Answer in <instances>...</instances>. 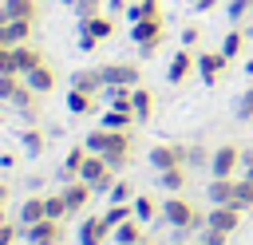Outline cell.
I'll list each match as a JSON object with an SVG mask.
<instances>
[{
	"label": "cell",
	"instance_id": "6da1fadb",
	"mask_svg": "<svg viewBox=\"0 0 253 245\" xmlns=\"http://www.w3.org/2000/svg\"><path fill=\"white\" fill-rule=\"evenodd\" d=\"M162 221L174 225L178 233H198V229H206V213H198L182 194H170V198L162 202Z\"/></svg>",
	"mask_w": 253,
	"mask_h": 245
},
{
	"label": "cell",
	"instance_id": "7a4b0ae2",
	"mask_svg": "<svg viewBox=\"0 0 253 245\" xmlns=\"http://www.w3.org/2000/svg\"><path fill=\"white\" fill-rule=\"evenodd\" d=\"M79 178H83L95 194H111V186H115V178H119V174L107 166V158H103V154H87V162H83Z\"/></svg>",
	"mask_w": 253,
	"mask_h": 245
},
{
	"label": "cell",
	"instance_id": "3957f363",
	"mask_svg": "<svg viewBox=\"0 0 253 245\" xmlns=\"http://www.w3.org/2000/svg\"><path fill=\"white\" fill-rule=\"evenodd\" d=\"M162 36H166V24H162V16H158V20L130 24V40L142 47V55H154V51H158V43H162Z\"/></svg>",
	"mask_w": 253,
	"mask_h": 245
},
{
	"label": "cell",
	"instance_id": "277c9868",
	"mask_svg": "<svg viewBox=\"0 0 253 245\" xmlns=\"http://www.w3.org/2000/svg\"><path fill=\"white\" fill-rule=\"evenodd\" d=\"M237 166H241V146H237V142L213 146V158H210V174H213V178H233Z\"/></svg>",
	"mask_w": 253,
	"mask_h": 245
},
{
	"label": "cell",
	"instance_id": "5b68a950",
	"mask_svg": "<svg viewBox=\"0 0 253 245\" xmlns=\"http://www.w3.org/2000/svg\"><path fill=\"white\" fill-rule=\"evenodd\" d=\"M99 71H103V83L107 87H138L142 83L138 63H103Z\"/></svg>",
	"mask_w": 253,
	"mask_h": 245
},
{
	"label": "cell",
	"instance_id": "8992f818",
	"mask_svg": "<svg viewBox=\"0 0 253 245\" xmlns=\"http://www.w3.org/2000/svg\"><path fill=\"white\" fill-rule=\"evenodd\" d=\"M103 158H107V166L115 174L126 170V162H130V130H111V142H107Z\"/></svg>",
	"mask_w": 253,
	"mask_h": 245
},
{
	"label": "cell",
	"instance_id": "52a82bcc",
	"mask_svg": "<svg viewBox=\"0 0 253 245\" xmlns=\"http://www.w3.org/2000/svg\"><path fill=\"white\" fill-rule=\"evenodd\" d=\"M20 237H24L28 245H59V237H63V221L43 217V221H36V225H24Z\"/></svg>",
	"mask_w": 253,
	"mask_h": 245
},
{
	"label": "cell",
	"instance_id": "ba28073f",
	"mask_svg": "<svg viewBox=\"0 0 253 245\" xmlns=\"http://www.w3.org/2000/svg\"><path fill=\"white\" fill-rule=\"evenodd\" d=\"M150 166H154V170H174V166H186V146H178V142L150 146Z\"/></svg>",
	"mask_w": 253,
	"mask_h": 245
},
{
	"label": "cell",
	"instance_id": "9c48e42d",
	"mask_svg": "<svg viewBox=\"0 0 253 245\" xmlns=\"http://www.w3.org/2000/svg\"><path fill=\"white\" fill-rule=\"evenodd\" d=\"M241 213L245 209H237V205H213V209H206V225L221 229V233H233L241 225Z\"/></svg>",
	"mask_w": 253,
	"mask_h": 245
},
{
	"label": "cell",
	"instance_id": "30bf717a",
	"mask_svg": "<svg viewBox=\"0 0 253 245\" xmlns=\"http://www.w3.org/2000/svg\"><path fill=\"white\" fill-rule=\"evenodd\" d=\"M111 237V225L103 221V213H87L79 221V245H103Z\"/></svg>",
	"mask_w": 253,
	"mask_h": 245
},
{
	"label": "cell",
	"instance_id": "8fae6325",
	"mask_svg": "<svg viewBox=\"0 0 253 245\" xmlns=\"http://www.w3.org/2000/svg\"><path fill=\"white\" fill-rule=\"evenodd\" d=\"M225 55L221 51H198V75H202V83L206 87H213L217 79H221V71H225Z\"/></svg>",
	"mask_w": 253,
	"mask_h": 245
},
{
	"label": "cell",
	"instance_id": "7c38bea8",
	"mask_svg": "<svg viewBox=\"0 0 253 245\" xmlns=\"http://www.w3.org/2000/svg\"><path fill=\"white\" fill-rule=\"evenodd\" d=\"M194 67H198V55H194L190 47L174 51V59H170V67H166V83H186Z\"/></svg>",
	"mask_w": 253,
	"mask_h": 245
},
{
	"label": "cell",
	"instance_id": "4fadbf2b",
	"mask_svg": "<svg viewBox=\"0 0 253 245\" xmlns=\"http://www.w3.org/2000/svg\"><path fill=\"white\" fill-rule=\"evenodd\" d=\"M59 194H63L67 209H71V213H79V209H87V202H91V194H95V190H91L83 178H75V182H63V190H59Z\"/></svg>",
	"mask_w": 253,
	"mask_h": 245
},
{
	"label": "cell",
	"instance_id": "5bb4252c",
	"mask_svg": "<svg viewBox=\"0 0 253 245\" xmlns=\"http://www.w3.org/2000/svg\"><path fill=\"white\" fill-rule=\"evenodd\" d=\"M71 87L75 91H87V95H103V71L99 67H79V71H71Z\"/></svg>",
	"mask_w": 253,
	"mask_h": 245
},
{
	"label": "cell",
	"instance_id": "9a60e30c",
	"mask_svg": "<svg viewBox=\"0 0 253 245\" xmlns=\"http://www.w3.org/2000/svg\"><path fill=\"white\" fill-rule=\"evenodd\" d=\"M111 241H115V245H142V241H146V237H142V221H138V217H126L123 225L111 229Z\"/></svg>",
	"mask_w": 253,
	"mask_h": 245
},
{
	"label": "cell",
	"instance_id": "2e32d148",
	"mask_svg": "<svg viewBox=\"0 0 253 245\" xmlns=\"http://www.w3.org/2000/svg\"><path fill=\"white\" fill-rule=\"evenodd\" d=\"M87 146H71L67 150V158H63V166H59V182H75L79 178V170H83V162H87Z\"/></svg>",
	"mask_w": 253,
	"mask_h": 245
},
{
	"label": "cell",
	"instance_id": "e0dca14e",
	"mask_svg": "<svg viewBox=\"0 0 253 245\" xmlns=\"http://www.w3.org/2000/svg\"><path fill=\"white\" fill-rule=\"evenodd\" d=\"M24 83H28L36 95H47V91H55V71H51L47 63H40L36 71H28V75H24Z\"/></svg>",
	"mask_w": 253,
	"mask_h": 245
},
{
	"label": "cell",
	"instance_id": "ac0fdd59",
	"mask_svg": "<svg viewBox=\"0 0 253 245\" xmlns=\"http://www.w3.org/2000/svg\"><path fill=\"white\" fill-rule=\"evenodd\" d=\"M134 122H138L134 111H123V107H107L103 119H99V126H107V130H130Z\"/></svg>",
	"mask_w": 253,
	"mask_h": 245
},
{
	"label": "cell",
	"instance_id": "d6986e66",
	"mask_svg": "<svg viewBox=\"0 0 253 245\" xmlns=\"http://www.w3.org/2000/svg\"><path fill=\"white\" fill-rule=\"evenodd\" d=\"M233 182H237V178H210L206 198H210L213 205H233Z\"/></svg>",
	"mask_w": 253,
	"mask_h": 245
},
{
	"label": "cell",
	"instance_id": "ffe728a7",
	"mask_svg": "<svg viewBox=\"0 0 253 245\" xmlns=\"http://www.w3.org/2000/svg\"><path fill=\"white\" fill-rule=\"evenodd\" d=\"M79 32H87V36H95V40H111L115 36V20L111 16H91V20H79Z\"/></svg>",
	"mask_w": 253,
	"mask_h": 245
},
{
	"label": "cell",
	"instance_id": "44dd1931",
	"mask_svg": "<svg viewBox=\"0 0 253 245\" xmlns=\"http://www.w3.org/2000/svg\"><path fill=\"white\" fill-rule=\"evenodd\" d=\"M0 36H4L8 47H20V43L32 40V24H28V20H8V24L0 28Z\"/></svg>",
	"mask_w": 253,
	"mask_h": 245
},
{
	"label": "cell",
	"instance_id": "7402d4cb",
	"mask_svg": "<svg viewBox=\"0 0 253 245\" xmlns=\"http://www.w3.org/2000/svg\"><path fill=\"white\" fill-rule=\"evenodd\" d=\"M12 51H16V71H20V75H28V71H36V67L43 63V51L32 47V43H20V47H12Z\"/></svg>",
	"mask_w": 253,
	"mask_h": 245
},
{
	"label": "cell",
	"instance_id": "603a6c76",
	"mask_svg": "<svg viewBox=\"0 0 253 245\" xmlns=\"http://www.w3.org/2000/svg\"><path fill=\"white\" fill-rule=\"evenodd\" d=\"M4 12H8V20H28V24L40 20V4L36 0H4Z\"/></svg>",
	"mask_w": 253,
	"mask_h": 245
},
{
	"label": "cell",
	"instance_id": "cb8c5ba5",
	"mask_svg": "<svg viewBox=\"0 0 253 245\" xmlns=\"http://www.w3.org/2000/svg\"><path fill=\"white\" fill-rule=\"evenodd\" d=\"M186 182H190L186 166H174V170H158V186H162L166 194H182V190H186Z\"/></svg>",
	"mask_w": 253,
	"mask_h": 245
},
{
	"label": "cell",
	"instance_id": "d4e9b609",
	"mask_svg": "<svg viewBox=\"0 0 253 245\" xmlns=\"http://www.w3.org/2000/svg\"><path fill=\"white\" fill-rule=\"evenodd\" d=\"M162 16V4L158 0H134L130 8H126V20L130 24H142V20H158Z\"/></svg>",
	"mask_w": 253,
	"mask_h": 245
},
{
	"label": "cell",
	"instance_id": "484cf974",
	"mask_svg": "<svg viewBox=\"0 0 253 245\" xmlns=\"http://www.w3.org/2000/svg\"><path fill=\"white\" fill-rule=\"evenodd\" d=\"M20 146H24V154H28V158H40V154H43V146H47V142H43V130H36V122H32V126H24V130H20Z\"/></svg>",
	"mask_w": 253,
	"mask_h": 245
},
{
	"label": "cell",
	"instance_id": "4316f807",
	"mask_svg": "<svg viewBox=\"0 0 253 245\" xmlns=\"http://www.w3.org/2000/svg\"><path fill=\"white\" fill-rule=\"evenodd\" d=\"M103 99L107 107H123V111H134V87H103Z\"/></svg>",
	"mask_w": 253,
	"mask_h": 245
},
{
	"label": "cell",
	"instance_id": "83f0119b",
	"mask_svg": "<svg viewBox=\"0 0 253 245\" xmlns=\"http://www.w3.org/2000/svg\"><path fill=\"white\" fill-rule=\"evenodd\" d=\"M43 217H47L43 198H28V202L20 205V225H36V221H43Z\"/></svg>",
	"mask_w": 253,
	"mask_h": 245
},
{
	"label": "cell",
	"instance_id": "f1b7e54d",
	"mask_svg": "<svg viewBox=\"0 0 253 245\" xmlns=\"http://www.w3.org/2000/svg\"><path fill=\"white\" fill-rule=\"evenodd\" d=\"M67 111L71 115H91L95 111V95H87V91H67Z\"/></svg>",
	"mask_w": 253,
	"mask_h": 245
},
{
	"label": "cell",
	"instance_id": "f546056e",
	"mask_svg": "<svg viewBox=\"0 0 253 245\" xmlns=\"http://www.w3.org/2000/svg\"><path fill=\"white\" fill-rule=\"evenodd\" d=\"M130 107H134V119L146 122V119L154 115V95H150L146 87H134V103H130Z\"/></svg>",
	"mask_w": 253,
	"mask_h": 245
},
{
	"label": "cell",
	"instance_id": "4dcf8cb0",
	"mask_svg": "<svg viewBox=\"0 0 253 245\" xmlns=\"http://www.w3.org/2000/svg\"><path fill=\"white\" fill-rule=\"evenodd\" d=\"M126 217H134V205H130V202H111V205L103 209V221H107L111 229H115V225H123Z\"/></svg>",
	"mask_w": 253,
	"mask_h": 245
},
{
	"label": "cell",
	"instance_id": "1f68e13d",
	"mask_svg": "<svg viewBox=\"0 0 253 245\" xmlns=\"http://www.w3.org/2000/svg\"><path fill=\"white\" fill-rule=\"evenodd\" d=\"M241 47H245V32H241V28H233V32H225V40H221V47H217V51H221L225 59H237V55H241Z\"/></svg>",
	"mask_w": 253,
	"mask_h": 245
},
{
	"label": "cell",
	"instance_id": "d6a6232c",
	"mask_svg": "<svg viewBox=\"0 0 253 245\" xmlns=\"http://www.w3.org/2000/svg\"><path fill=\"white\" fill-rule=\"evenodd\" d=\"M130 205H134V217H138V221H154V217H158V202H154L150 194H134Z\"/></svg>",
	"mask_w": 253,
	"mask_h": 245
},
{
	"label": "cell",
	"instance_id": "836d02e7",
	"mask_svg": "<svg viewBox=\"0 0 253 245\" xmlns=\"http://www.w3.org/2000/svg\"><path fill=\"white\" fill-rule=\"evenodd\" d=\"M233 205L237 209H253V178H237L233 182Z\"/></svg>",
	"mask_w": 253,
	"mask_h": 245
},
{
	"label": "cell",
	"instance_id": "e575fe53",
	"mask_svg": "<svg viewBox=\"0 0 253 245\" xmlns=\"http://www.w3.org/2000/svg\"><path fill=\"white\" fill-rule=\"evenodd\" d=\"M233 119H237V122H253V87H245V91L237 95V103H233Z\"/></svg>",
	"mask_w": 253,
	"mask_h": 245
},
{
	"label": "cell",
	"instance_id": "d590c367",
	"mask_svg": "<svg viewBox=\"0 0 253 245\" xmlns=\"http://www.w3.org/2000/svg\"><path fill=\"white\" fill-rule=\"evenodd\" d=\"M107 142H111V130H107V126H95V130L83 138V146H87L91 154H103V150H107Z\"/></svg>",
	"mask_w": 253,
	"mask_h": 245
},
{
	"label": "cell",
	"instance_id": "8d00e7d4",
	"mask_svg": "<svg viewBox=\"0 0 253 245\" xmlns=\"http://www.w3.org/2000/svg\"><path fill=\"white\" fill-rule=\"evenodd\" d=\"M24 87V75H0V103H12Z\"/></svg>",
	"mask_w": 253,
	"mask_h": 245
},
{
	"label": "cell",
	"instance_id": "74e56055",
	"mask_svg": "<svg viewBox=\"0 0 253 245\" xmlns=\"http://www.w3.org/2000/svg\"><path fill=\"white\" fill-rule=\"evenodd\" d=\"M43 205H47V217H51V221H63V217L71 213V209H67V202H63V194H47V198H43Z\"/></svg>",
	"mask_w": 253,
	"mask_h": 245
},
{
	"label": "cell",
	"instance_id": "f35d334b",
	"mask_svg": "<svg viewBox=\"0 0 253 245\" xmlns=\"http://www.w3.org/2000/svg\"><path fill=\"white\" fill-rule=\"evenodd\" d=\"M71 12H75V20H91V16L103 12V0H75Z\"/></svg>",
	"mask_w": 253,
	"mask_h": 245
},
{
	"label": "cell",
	"instance_id": "ab89813d",
	"mask_svg": "<svg viewBox=\"0 0 253 245\" xmlns=\"http://www.w3.org/2000/svg\"><path fill=\"white\" fill-rule=\"evenodd\" d=\"M210 158H213V150H206V146H186V166H206V170H210Z\"/></svg>",
	"mask_w": 253,
	"mask_h": 245
},
{
	"label": "cell",
	"instance_id": "60d3db41",
	"mask_svg": "<svg viewBox=\"0 0 253 245\" xmlns=\"http://www.w3.org/2000/svg\"><path fill=\"white\" fill-rule=\"evenodd\" d=\"M107 198H111V202H134V186H130L126 178H115V186H111Z\"/></svg>",
	"mask_w": 253,
	"mask_h": 245
},
{
	"label": "cell",
	"instance_id": "b9f144b4",
	"mask_svg": "<svg viewBox=\"0 0 253 245\" xmlns=\"http://www.w3.org/2000/svg\"><path fill=\"white\" fill-rule=\"evenodd\" d=\"M225 12H229V20H245V16L253 12V0H229Z\"/></svg>",
	"mask_w": 253,
	"mask_h": 245
},
{
	"label": "cell",
	"instance_id": "7bdbcfd3",
	"mask_svg": "<svg viewBox=\"0 0 253 245\" xmlns=\"http://www.w3.org/2000/svg\"><path fill=\"white\" fill-rule=\"evenodd\" d=\"M20 233H24V225H20V221H4V225H0V245H12Z\"/></svg>",
	"mask_w": 253,
	"mask_h": 245
},
{
	"label": "cell",
	"instance_id": "ee69618b",
	"mask_svg": "<svg viewBox=\"0 0 253 245\" xmlns=\"http://www.w3.org/2000/svg\"><path fill=\"white\" fill-rule=\"evenodd\" d=\"M225 237L229 233H221V229H210V225L202 229V245H225Z\"/></svg>",
	"mask_w": 253,
	"mask_h": 245
},
{
	"label": "cell",
	"instance_id": "f6af8a7d",
	"mask_svg": "<svg viewBox=\"0 0 253 245\" xmlns=\"http://www.w3.org/2000/svg\"><path fill=\"white\" fill-rule=\"evenodd\" d=\"M198 36H202V32H198V24H186V28H182V47H194V43H198Z\"/></svg>",
	"mask_w": 253,
	"mask_h": 245
},
{
	"label": "cell",
	"instance_id": "bcb514c9",
	"mask_svg": "<svg viewBox=\"0 0 253 245\" xmlns=\"http://www.w3.org/2000/svg\"><path fill=\"white\" fill-rule=\"evenodd\" d=\"M130 4H134V0H111V4H107V8H111V16H123V12H126V8H130Z\"/></svg>",
	"mask_w": 253,
	"mask_h": 245
},
{
	"label": "cell",
	"instance_id": "7dc6e473",
	"mask_svg": "<svg viewBox=\"0 0 253 245\" xmlns=\"http://www.w3.org/2000/svg\"><path fill=\"white\" fill-rule=\"evenodd\" d=\"M241 170H253V146H241Z\"/></svg>",
	"mask_w": 253,
	"mask_h": 245
},
{
	"label": "cell",
	"instance_id": "c3c4849f",
	"mask_svg": "<svg viewBox=\"0 0 253 245\" xmlns=\"http://www.w3.org/2000/svg\"><path fill=\"white\" fill-rule=\"evenodd\" d=\"M213 4H217V0H190V8H194V12H210Z\"/></svg>",
	"mask_w": 253,
	"mask_h": 245
},
{
	"label": "cell",
	"instance_id": "681fc988",
	"mask_svg": "<svg viewBox=\"0 0 253 245\" xmlns=\"http://www.w3.org/2000/svg\"><path fill=\"white\" fill-rule=\"evenodd\" d=\"M8 202V182H0V205Z\"/></svg>",
	"mask_w": 253,
	"mask_h": 245
},
{
	"label": "cell",
	"instance_id": "f907efd6",
	"mask_svg": "<svg viewBox=\"0 0 253 245\" xmlns=\"http://www.w3.org/2000/svg\"><path fill=\"white\" fill-rule=\"evenodd\" d=\"M4 24H8V12H4V4H0V28H4Z\"/></svg>",
	"mask_w": 253,
	"mask_h": 245
},
{
	"label": "cell",
	"instance_id": "816d5d0a",
	"mask_svg": "<svg viewBox=\"0 0 253 245\" xmlns=\"http://www.w3.org/2000/svg\"><path fill=\"white\" fill-rule=\"evenodd\" d=\"M4 47H8V43H4V36H0V51H4Z\"/></svg>",
	"mask_w": 253,
	"mask_h": 245
},
{
	"label": "cell",
	"instance_id": "f5cc1de1",
	"mask_svg": "<svg viewBox=\"0 0 253 245\" xmlns=\"http://www.w3.org/2000/svg\"><path fill=\"white\" fill-rule=\"evenodd\" d=\"M4 221H8V217H4V213H0V225H4Z\"/></svg>",
	"mask_w": 253,
	"mask_h": 245
},
{
	"label": "cell",
	"instance_id": "db71d44e",
	"mask_svg": "<svg viewBox=\"0 0 253 245\" xmlns=\"http://www.w3.org/2000/svg\"><path fill=\"white\" fill-rule=\"evenodd\" d=\"M245 178H253V170H245Z\"/></svg>",
	"mask_w": 253,
	"mask_h": 245
},
{
	"label": "cell",
	"instance_id": "11a10c76",
	"mask_svg": "<svg viewBox=\"0 0 253 245\" xmlns=\"http://www.w3.org/2000/svg\"><path fill=\"white\" fill-rule=\"evenodd\" d=\"M142 245H158V241H142Z\"/></svg>",
	"mask_w": 253,
	"mask_h": 245
},
{
	"label": "cell",
	"instance_id": "9f6ffc18",
	"mask_svg": "<svg viewBox=\"0 0 253 245\" xmlns=\"http://www.w3.org/2000/svg\"><path fill=\"white\" fill-rule=\"evenodd\" d=\"M63 4H75V0H63Z\"/></svg>",
	"mask_w": 253,
	"mask_h": 245
},
{
	"label": "cell",
	"instance_id": "6f0895ef",
	"mask_svg": "<svg viewBox=\"0 0 253 245\" xmlns=\"http://www.w3.org/2000/svg\"><path fill=\"white\" fill-rule=\"evenodd\" d=\"M0 213H4V205H0Z\"/></svg>",
	"mask_w": 253,
	"mask_h": 245
},
{
	"label": "cell",
	"instance_id": "680465c9",
	"mask_svg": "<svg viewBox=\"0 0 253 245\" xmlns=\"http://www.w3.org/2000/svg\"><path fill=\"white\" fill-rule=\"evenodd\" d=\"M0 4H4V0H0Z\"/></svg>",
	"mask_w": 253,
	"mask_h": 245
},
{
	"label": "cell",
	"instance_id": "91938a15",
	"mask_svg": "<svg viewBox=\"0 0 253 245\" xmlns=\"http://www.w3.org/2000/svg\"><path fill=\"white\" fill-rule=\"evenodd\" d=\"M198 245H202V241H198Z\"/></svg>",
	"mask_w": 253,
	"mask_h": 245
},
{
	"label": "cell",
	"instance_id": "94428289",
	"mask_svg": "<svg viewBox=\"0 0 253 245\" xmlns=\"http://www.w3.org/2000/svg\"><path fill=\"white\" fill-rule=\"evenodd\" d=\"M0 119H4V115H0Z\"/></svg>",
	"mask_w": 253,
	"mask_h": 245
}]
</instances>
